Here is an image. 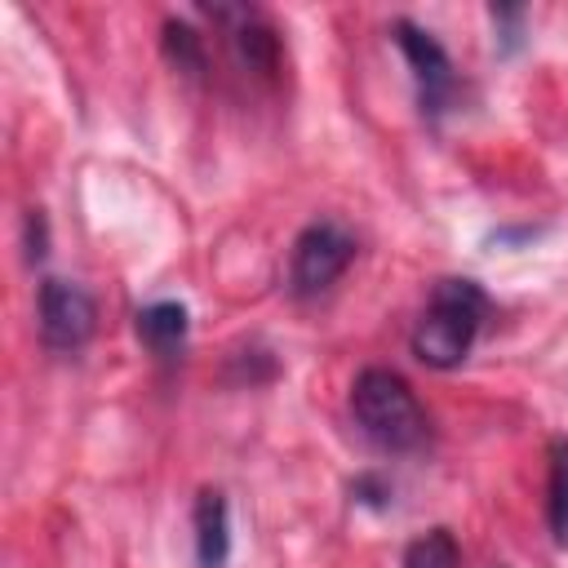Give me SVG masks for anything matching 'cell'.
Returning <instances> with one entry per match:
<instances>
[{"mask_svg": "<svg viewBox=\"0 0 568 568\" xmlns=\"http://www.w3.org/2000/svg\"><path fill=\"white\" fill-rule=\"evenodd\" d=\"M226 555H231L226 497L217 488H204L195 497V559H200V568H222Z\"/></svg>", "mask_w": 568, "mask_h": 568, "instance_id": "52a82bcc", "label": "cell"}, {"mask_svg": "<svg viewBox=\"0 0 568 568\" xmlns=\"http://www.w3.org/2000/svg\"><path fill=\"white\" fill-rule=\"evenodd\" d=\"M164 53L186 75H200L204 71V44H200V36L186 22H164Z\"/></svg>", "mask_w": 568, "mask_h": 568, "instance_id": "8fae6325", "label": "cell"}, {"mask_svg": "<svg viewBox=\"0 0 568 568\" xmlns=\"http://www.w3.org/2000/svg\"><path fill=\"white\" fill-rule=\"evenodd\" d=\"M546 519L559 546H568V439H550V475H546Z\"/></svg>", "mask_w": 568, "mask_h": 568, "instance_id": "9c48e42d", "label": "cell"}, {"mask_svg": "<svg viewBox=\"0 0 568 568\" xmlns=\"http://www.w3.org/2000/svg\"><path fill=\"white\" fill-rule=\"evenodd\" d=\"M351 417L382 453H408L426 439V413L413 386L390 368H364L351 382Z\"/></svg>", "mask_w": 568, "mask_h": 568, "instance_id": "7a4b0ae2", "label": "cell"}, {"mask_svg": "<svg viewBox=\"0 0 568 568\" xmlns=\"http://www.w3.org/2000/svg\"><path fill=\"white\" fill-rule=\"evenodd\" d=\"M355 257V240L337 226V222H311L297 244H293V262H288V284L297 297H315L324 293Z\"/></svg>", "mask_w": 568, "mask_h": 568, "instance_id": "3957f363", "label": "cell"}, {"mask_svg": "<svg viewBox=\"0 0 568 568\" xmlns=\"http://www.w3.org/2000/svg\"><path fill=\"white\" fill-rule=\"evenodd\" d=\"M484 315H488V297L475 280H439L413 328V355L430 368L462 364L479 337Z\"/></svg>", "mask_w": 568, "mask_h": 568, "instance_id": "6da1fadb", "label": "cell"}, {"mask_svg": "<svg viewBox=\"0 0 568 568\" xmlns=\"http://www.w3.org/2000/svg\"><path fill=\"white\" fill-rule=\"evenodd\" d=\"M395 44H399V53L408 58V67L417 75L422 106L439 111L448 102V93H453V62H448V53L439 49V40L430 31H422L413 22H395Z\"/></svg>", "mask_w": 568, "mask_h": 568, "instance_id": "5b68a950", "label": "cell"}, {"mask_svg": "<svg viewBox=\"0 0 568 568\" xmlns=\"http://www.w3.org/2000/svg\"><path fill=\"white\" fill-rule=\"evenodd\" d=\"M231 44H235V58L253 75H275V67H280V36L262 18L240 13V27L231 31Z\"/></svg>", "mask_w": 568, "mask_h": 568, "instance_id": "ba28073f", "label": "cell"}, {"mask_svg": "<svg viewBox=\"0 0 568 568\" xmlns=\"http://www.w3.org/2000/svg\"><path fill=\"white\" fill-rule=\"evenodd\" d=\"M27 235H31V248H27V257H31V262H40V257L49 253V226H44V213H40V209L27 217Z\"/></svg>", "mask_w": 568, "mask_h": 568, "instance_id": "7c38bea8", "label": "cell"}, {"mask_svg": "<svg viewBox=\"0 0 568 568\" xmlns=\"http://www.w3.org/2000/svg\"><path fill=\"white\" fill-rule=\"evenodd\" d=\"M457 564H462V555H457V541L448 528H430L417 541H408V550H404V568H457Z\"/></svg>", "mask_w": 568, "mask_h": 568, "instance_id": "30bf717a", "label": "cell"}, {"mask_svg": "<svg viewBox=\"0 0 568 568\" xmlns=\"http://www.w3.org/2000/svg\"><path fill=\"white\" fill-rule=\"evenodd\" d=\"M138 337H142V346L151 351V355H160V359H178L182 351H186V328H191V320H186V306L182 302H151V306H142L138 311Z\"/></svg>", "mask_w": 568, "mask_h": 568, "instance_id": "8992f818", "label": "cell"}, {"mask_svg": "<svg viewBox=\"0 0 568 568\" xmlns=\"http://www.w3.org/2000/svg\"><path fill=\"white\" fill-rule=\"evenodd\" d=\"M98 306L75 280H44L40 284V337L49 351H80L93 337Z\"/></svg>", "mask_w": 568, "mask_h": 568, "instance_id": "277c9868", "label": "cell"}]
</instances>
